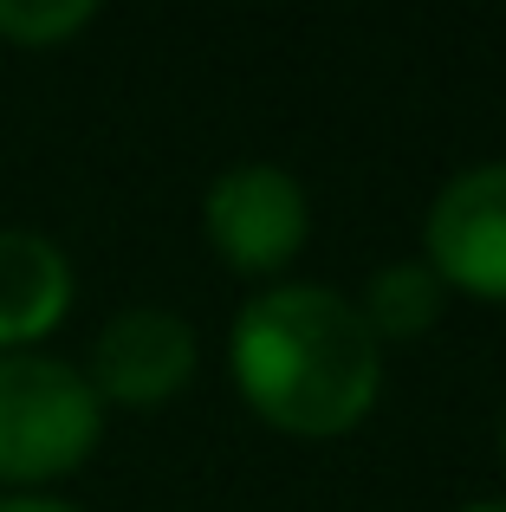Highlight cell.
Here are the masks:
<instances>
[{
  "label": "cell",
  "instance_id": "6da1fadb",
  "mask_svg": "<svg viewBox=\"0 0 506 512\" xmlns=\"http://www.w3.org/2000/svg\"><path fill=\"white\" fill-rule=\"evenodd\" d=\"M228 370L260 422L325 441L370 415L383 389V344L344 292L273 286L234 318Z\"/></svg>",
  "mask_w": 506,
  "mask_h": 512
},
{
  "label": "cell",
  "instance_id": "7a4b0ae2",
  "mask_svg": "<svg viewBox=\"0 0 506 512\" xmlns=\"http://www.w3.org/2000/svg\"><path fill=\"white\" fill-rule=\"evenodd\" d=\"M104 402L85 370L46 350H0V487H46L91 461Z\"/></svg>",
  "mask_w": 506,
  "mask_h": 512
},
{
  "label": "cell",
  "instance_id": "3957f363",
  "mask_svg": "<svg viewBox=\"0 0 506 512\" xmlns=\"http://www.w3.org/2000/svg\"><path fill=\"white\" fill-rule=\"evenodd\" d=\"M202 227L234 273H273L305 247L312 208H305L299 175H286L279 163H234L208 188Z\"/></svg>",
  "mask_w": 506,
  "mask_h": 512
},
{
  "label": "cell",
  "instance_id": "277c9868",
  "mask_svg": "<svg viewBox=\"0 0 506 512\" xmlns=\"http://www.w3.org/2000/svg\"><path fill=\"white\" fill-rule=\"evenodd\" d=\"M422 266L474 299H506V163H474L442 182L422 221Z\"/></svg>",
  "mask_w": 506,
  "mask_h": 512
},
{
  "label": "cell",
  "instance_id": "5b68a950",
  "mask_svg": "<svg viewBox=\"0 0 506 512\" xmlns=\"http://www.w3.org/2000/svg\"><path fill=\"white\" fill-rule=\"evenodd\" d=\"M195 376V331L182 325L169 305H130L91 338V370L85 383L98 402H124V409H156Z\"/></svg>",
  "mask_w": 506,
  "mask_h": 512
},
{
  "label": "cell",
  "instance_id": "8992f818",
  "mask_svg": "<svg viewBox=\"0 0 506 512\" xmlns=\"http://www.w3.org/2000/svg\"><path fill=\"white\" fill-rule=\"evenodd\" d=\"M72 260L33 227H0V350H33L72 312Z\"/></svg>",
  "mask_w": 506,
  "mask_h": 512
},
{
  "label": "cell",
  "instance_id": "52a82bcc",
  "mask_svg": "<svg viewBox=\"0 0 506 512\" xmlns=\"http://www.w3.org/2000/svg\"><path fill=\"white\" fill-rule=\"evenodd\" d=\"M364 325H370V338H422V331L442 318V279L429 273L422 260H396V266H383V273H370V286H364Z\"/></svg>",
  "mask_w": 506,
  "mask_h": 512
},
{
  "label": "cell",
  "instance_id": "ba28073f",
  "mask_svg": "<svg viewBox=\"0 0 506 512\" xmlns=\"http://www.w3.org/2000/svg\"><path fill=\"white\" fill-rule=\"evenodd\" d=\"M98 20L91 0H0V39L39 52V46H65L72 33Z\"/></svg>",
  "mask_w": 506,
  "mask_h": 512
},
{
  "label": "cell",
  "instance_id": "9c48e42d",
  "mask_svg": "<svg viewBox=\"0 0 506 512\" xmlns=\"http://www.w3.org/2000/svg\"><path fill=\"white\" fill-rule=\"evenodd\" d=\"M0 512H78V506L46 500V493H0Z\"/></svg>",
  "mask_w": 506,
  "mask_h": 512
},
{
  "label": "cell",
  "instance_id": "30bf717a",
  "mask_svg": "<svg viewBox=\"0 0 506 512\" xmlns=\"http://www.w3.org/2000/svg\"><path fill=\"white\" fill-rule=\"evenodd\" d=\"M461 512H506V500H481V506H461Z\"/></svg>",
  "mask_w": 506,
  "mask_h": 512
},
{
  "label": "cell",
  "instance_id": "8fae6325",
  "mask_svg": "<svg viewBox=\"0 0 506 512\" xmlns=\"http://www.w3.org/2000/svg\"><path fill=\"white\" fill-rule=\"evenodd\" d=\"M500 461H506V422H500Z\"/></svg>",
  "mask_w": 506,
  "mask_h": 512
}]
</instances>
